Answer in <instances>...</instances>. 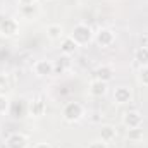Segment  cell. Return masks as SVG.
<instances>
[{
    "instance_id": "1",
    "label": "cell",
    "mask_w": 148,
    "mask_h": 148,
    "mask_svg": "<svg viewBox=\"0 0 148 148\" xmlns=\"http://www.w3.org/2000/svg\"><path fill=\"white\" fill-rule=\"evenodd\" d=\"M69 36L73 38L74 41L77 43V47H84V45H90L95 38V31L90 24L86 23H79L76 24L73 29H71V35Z\"/></svg>"
},
{
    "instance_id": "2",
    "label": "cell",
    "mask_w": 148,
    "mask_h": 148,
    "mask_svg": "<svg viewBox=\"0 0 148 148\" xmlns=\"http://www.w3.org/2000/svg\"><path fill=\"white\" fill-rule=\"evenodd\" d=\"M84 115V107L79 102H67L62 109V119L69 124H74L77 121H81Z\"/></svg>"
},
{
    "instance_id": "3",
    "label": "cell",
    "mask_w": 148,
    "mask_h": 148,
    "mask_svg": "<svg viewBox=\"0 0 148 148\" xmlns=\"http://www.w3.org/2000/svg\"><path fill=\"white\" fill-rule=\"evenodd\" d=\"M122 126L126 129H134L143 126V114L140 110H127L122 114Z\"/></svg>"
},
{
    "instance_id": "4",
    "label": "cell",
    "mask_w": 148,
    "mask_h": 148,
    "mask_svg": "<svg viewBox=\"0 0 148 148\" xmlns=\"http://www.w3.org/2000/svg\"><path fill=\"white\" fill-rule=\"evenodd\" d=\"M93 41L98 45V47H102V48H109L114 45V41H115V33L109 29V28H100L97 33H95V38H93Z\"/></svg>"
},
{
    "instance_id": "5",
    "label": "cell",
    "mask_w": 148,
    "mask_h": 148,
    "mask_svg": "<svg viewBox=\"0 0 148 148\" xmlns=\"http://www.w3.org/2000/svg\"><path fill=\"white\" fill-rule=\"evenodd\" d=\"M33 73L38 77H48L53 74V62L48 59H40L33 64Z\"/></svg>"
},
{
    "instance_id": "6",
    "label": "cell",
    "mask_w": 148,
    "mask_h": 148,
    "mask_svg": "<svg viewBox=\"0 0 148 148\" xmlns=\"http://www.w3.org/2000/svg\"><path fill=\"white\" fill-rule=\"evenodd\" d=\"M114 102L117 105H126L133 102V90L129 86H117L114 90Z\"/></svg>"
},
{
    "instance_id": "7",
    "label": "cell",
    "mask_w": 148,
    "mask_h": 148,
    "mask_svg": "<svg viewBox=\"0 0 148 148\" xmlns=\"http://www.w3.org/2000/svg\"><path fill=\"white\" fill-rule=\"evenodd\" d=\"M19 33V23L12 17L0 19V35L2 36H16Z\"/></svg>"
},
{
    "instance_id": "8",
    "label": "cell",
    "mask_w": 148,
    "mask_h": 148,
    "mask_svg": "<svg viewBox=\"0 0 148 148\" xmlns=\"http://www.w3.org/2000/svg\"><path fill=\"white\" fill-rule=\"evenodd\" d=\"M29 140L23 133H12L5 140V148H28Z\"/></svg>"
},
{
    "instance_id": "9",
    "label": "cell",
    "mask_w": 148,
    "mask_h": 148,
    "mask_svg": "<svg viewBox=\"0 0 148 148\" xmlns=\"http://www.w3.org/2000/svg\"><path fill=\"white\" fill-rule=\"evenodd\" d=\"M45 112H47V103H45V100H43L41 97L33 98V100L28 103V114H29L31 117H41Z\"/></svg>"
},
{
    "instance_id": "10",
    "label": "cell",
    "mask_w": 148,
    "mask_h": 148,
    "mask_svg": "<svg viewBox=\"0 0 148 148\" xmlns=\"http://www.w3.org/2000/svg\"><path fill=\"white\" fill-rule=\"evenodd\" d=\"M107 84H109V83H105V81L93 79V81L90 83L88 91H90V95H91V97H95V98H102V97H105V95H107V91H109V86H107Z\"/></svg>"
},
{
    "instance_id": "11",
    "label": "cell",
    "mask_w": 148,
    "mask_h": 148,
    "mask_svg": "<svg viewBox=\"0 0 148 148\" xmlns=\"http://www.w3.org/2000/svg\"><path fill=\"white\" fill-rule=\"evenodd\" d=\"M76 50H77V43L71 36H64L60 40V53L62 55L69 57V55H73Z\"/></svg>"
},
{
    "instance_id": "12",
    "label": "cell",
    "mask_w": 148,
    "mask_h": 148,
    "mask_svg": "<svg viewBox=\"0 0 148 148\" xmlns=\"http://www.w3.org/2000/svg\"><path fill=\"white\" fill-rule=\"evenodd\" d=\"M95 74H97V79L109 83V81H112V77H114V67L109 66V64H102V66L97 67Z\"/></svg>"
},
{
    "instance_id": "13",
    "label": "cell",
    "mask_w": 148,
    "mask_h": 148,
    "mask_svg": "<svg viewBox=\"0 0 148 148\" xmlns=\"http://www.w3.org/2000/svg\"><path fill=\"white\" fill-rule=\"evenodd\" d=\"M47 36L50 38L52 41L62 40L64 38V28L60 24H48L47 26Z\"/></svg>"
},
{
    "instance_id": "14",
    "label": "cell",
    "mask_w": 148,
    "mask_h": 148,
    "mask_svg": "<svg viewBox=\"0 0 148 148\" xmlns=\"http://www.w3.org/2000/svg\"><path fill=\"white\" fill-rule=\"evenodd\" d=\"M115 136H117V131H115V127L114 126H102L100 127V140L102 141H105V143H110L115 140Z\"/></svg>"
},
{
    "instance_id": "15",
    "label": "cell",
    "mask_w": 148,
    "mask_h": 148,
    "mask_svg": "<svg viewBox=\"0 0 148 148\" xmlns=\"http://www.w3.org/2000/svg\"><path fill=\"white\" fill-rule=\"evenodd\" d=\"M134 60L140 66H148V47H138L134 50Z\"/></svg>"
},
{
    "instance_id": "16",
    "label": "cell",
    "mask_w": 148,
    "mask_h": 148,
    "mask_svg": "<svg viewBox=\"0 0 148 148\" xmlns=\"http://www.w3.org/2000/svg\"><path fill=\"white\" fill-rule=\"evenodd\" d=\"M145 138V133L141 127H134V129H127V140L129 141H141Z\"/></svg>"
},
{
    "instance_id": "17",
    "label": "cell",
    "mask_w": 148,
    "mask_h": 148,
    "mask_svg": "<svg viewBox=\"0 0 148 148\" xmlns=\"http://www.w3.org/2000/svg\"><path fill=\"white\" fill-rule=\"evenodd\" d=\"M69 67V60L66 59V55L62 57V59H59V62H53V74H62L66 73V69Z\"/></svg>"
},
{
    "instance_id": "18",
    "label": "cell",
    "mask_w": 148,
    "mask_h": 148,
    "mask_svg": "<svg viewBox=\"0 0 148 148\" xmlns=\"http://www.w3.org/2000/svg\"><path fill=\"white\" fill-rule=\"evenodd\" d=\"M138 81H140V84L148 86V66H140V71H138Z\"/></svg>"
},
{
    "instance_id": "19",
    "label": "cell",
    "mask_w": 148,
    "mask_h": 148,
    "mask_svg": "<svg viewBox=\"0 0 148 148\" xmlns=\"http://www.w3.org/2000/svg\"><path fill=\"white\" fill-rule=\"evenodd\" d=\"M9 109H10V102H9V98H7L5 95H0V115L7 114Z\"/></svg>"
},
{
    "instance_id": "20",
    "label": "cell",
    "mask_w": 148,
    "mask_h": 148,
    "mask_svg": "<svg viewBox=\"0 0 148 148\" xmlns=\"http://www.w3.org/2000/svg\"><path fill=\"white\" fill-rule=\"evenodd\" d=\"M88 148H109V145L105 143V141H102V140H95V141H91Z\"/></svg>"
},
{
    "instance_id": "21",
    "label": "cell",
    "mask_w": 148,
    "mask_h": 148,
    "mask_svg": "<svg viewBox=\"0 0 148 148\" xmlns=\"http://www.w3.org/2000/svg\"><path fill=\"white\" fill-rule=\"evenodd\" d=\"M9 86V74L0 73V88H7Z\"/></svg>"
},
{
    "instance_id": "22",
    "label": "cell",
    "mask_w": 148,
    "mask_h": 148,
    "mask_svg": "<svg viewBox=\"0 0 148 148\" xmlns=\"http://www.w3.org/2000/svg\"><path fill=\"white\" fill-rule=\"evenodd\" d=\"M36 0H17V3L21 5V7H28V5H33Z\"/></svg>"
},
{
    "instance_id": "23",
    "label": "cell",
    "mask_w": 148,
    "mask_h": 148,
    "mask_svg": "<svg viewBox=\"0 0 148 148\" xmlns=\"http://www.w3.org/2000/svg\"><path fill=\"white\" fill-rule=\"evenodd\" d=\"M35 148H52V145H50V143H47V141H40V143L35 145Z\"/></svg>"
}]
</instances>
